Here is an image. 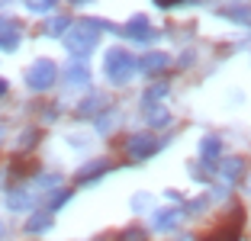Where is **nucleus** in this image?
Segmentation results:
<instances>
[{
  "instance_id": "ddd939ff",
  "label": "nucleus",
  "mask_w": 251,
  "mask_h": 241,
  "mask_svg": "<svg viewBox=\"0 0 251 241\" xmlns=\"http://www.w3.org/2000/svg\"><path fill=\"white\" fill-rule=\"evenodd\" d=\"M68 84H71V87H81V84H87L90 80V71H87V65H71L68 68Z\"/></svg>"
},
{
  "instance_id": "5701e85b",
  "label": "nucleus",
  "mask_w": 251,
  "mask_h": 241,
  "mask_svg": "<svg viewBox=\"0 0 251 241\" xmlns=\"http://www.w3.org/2000/svg\"><path fill=\"white\" fill-rule=\"evenodd\" d=\"M39 187H58V177H52V174L39 177Z\"/></svg>"
},
{
  "instance_id": "6ab92c4d",
  "label": "nucleus",
  "mask_w": 251,
  "mask_h": 241,
  "mask_svg": "<svg viewBox=\"0 0 251 241\" xmlns=\"http://www.w3.org/2000/svg\"><path fill=\"white\" fill-rule=\"evenodd\" d=\"M71 199V190H58V193H52V199H49V209L45 212H55V209H61V206Z\"/></svg>"
},
{
  "instance_id": "412c9836",
  "label": "nucleus",
  "mask_w": 251,
  "mask_h": 241,
  "mask_svg": "<svg viewBox=\"0 0 251 241\" xmlns=\"http://www.w3.org/2000/svg\"><path fill=\"white\" fill-rule=\"evenodd\" d=\"M100 110V96H90V103H84V106H77V113L81 116H90V113Z\"/></svg>"
},
{
  "instance_id": "6e6552de",
  "label": "nucleus",
  "mask_w": 251,
  "mask_h": 241,
  "mask_svg": "<svg viewBox=\"0 0 251 241\" xmlns=\"http://www.w3.org/2000/svg\"><path fill=\"white\" fill-rule=\"evenodd\" d=\"M126 36H132V39H142V42H148V39H155V29L148 26L145 16H135L129 26H126Z\"/></svg>"
},
{
  "instance_id": "39448f33",
  "label": "nucleus",
  "mask_w": 251,
  "mask_h": 241,
  "mask_svg": "<svg viewBox=\"0 0 251 241\" xmlns=\"http://www.w3.org/2000/svg\"><path fill=\"white\" fill-rule=\"evenodd\" d=\"M219 177L226 183H235V180H242L245 177V158H219Z\"/></svg>"
},
{
  "instance_id": "0eeeda50",
  "label": "nucleus",
  "mask_w": 251,
  "mask_h": 241,
  "mask_svg": "<svg viewBox=\"0 0 251 241\" xmlns=\"http://www.w3.org/2000/svg\"><path fill=\"white\" fill-rule=\"evenodd\" d=\"M106 170H113V164H110L106 158H100V161H90L87 168H81V170H77V180H81V183H87V180H97V177H100V174H106Z\"/></svg>"
},
{
  "instance_id": "f3484780",
  "label": "nucleus",
  "mask_w": 251,
  "mask_h": 241,
  "mask_svg": "<svg viewBox=\"0 0 251 241\" xmlns=\"http://www.w3.org/2000/svg\"><path fill=\"white\" fill-rule=\"evenodd\" d=\"M116 241H148V235H145V228H123V232L116 235Z\"/></svg>"
},
{
  "instance_id": "9d476101",
  "label": "nucleus",
  "mask_w": 251,
  "mask_h": 241,
  "mask_svg": "<svg viewBox=\"0 0 251 241\" xmlns=\"http://www.w3.org/2000/svg\"><path fill=\"white\" fill-rule=\"evenodd\" d=\"M177 219H180V209H161L155 212V228L158 232H174Z\"/></svg>"
},
{
  "instance_id": "9b49d317",
  "label": "nucleus",
  "mask_w": 251,
  "mask_h": 241,
  "mask_svg": "<svg viewBox=\"0 0 251 241\" xmlns=\"http://www.w3.org/2000/svg\"><path fill=\"white\" fill-rule=\"evenodd\" d=\"M219 151H222L219 135H206V139L200 142V158L203 161H219Z\"/></svg>"
},
{
  "instance_id": "20e7f679",
  "label": "nucleus",
  "mask_w": 251,
  "mask_h": 241,
  "mask_svg": "<svg viewBox=\"0 0 251 241\" xmlns=\"http://www.w3.org/2000/svg\"><path fill=\"white\" fill-rule=\"evenodd\" d=\"M126 148H129V158H135V161H145V158H151V154L158 151V139H151V135H132V139L126 142Z\"/></svg>"
},
{
  "instance_id": "dca6fc26",
  "label": "nucleus",
  "mask_w": 251,
  "mask_h": 241,
  "mask_svg": "<svg viewBox=\"0 0 251 241\" xmlns=\"http://www.w3.org/2000/svg\"><path fill=\"white\" fill-rule=\"evenodd\" d=\"M68 29H71V20H49V26H45V36H68Z\"/></svg>"
},
{
  "instance_id": "7ed1b4c3",
  "label": "nucleus",
  "mask_w": 251,
  "mask_h": 241,
  "mask_svg": "<svg viewBox=\"0 0 251 241\" xmlns=\"http://www.w3.org/2000/svg\"><path fill=\"white\" fill-rule=\"evenodd\" d=\"M58 80V65L55 61H49V58H39V61H32L29 65V71H26V87L29 90H49Z\"/></svg>"
},
{
  "instance_id": "aec40b11",
  "label": "nucleus",
  "mask_w": 251,
  "mask_h": 241,
  "mask_svg": "<svg viewBox=\"0 0 251 241\" xmlns=\"http://www.w3.org/2000/svg\"><path fill=\"white\" fill-rule=\"evenodd\" d=\"M145 113H148V122H151V125H164V122H171V116H168L164 110H145Z\"/></svg>"
},
{
  "instance_id": "4468645a",
  "label": "nucleus",
  "mask_w": 251,
  "mask_h": 241,
  "mask_svg": "<svg viewBox=\"0 0 251 241\" xmlns=\"http://www.w3.org/2000/svg\"><path fill=\"white\" fill-rule=\"evenodd\" d=\"M161 96H168V84H155V87L145 94V110H155L158 103H161Z\"/></svg>"
},
{
  "instance_id": "b1692460",
  "label": "nucleus",
  "mask_w": 251,
  "mask_h": 241,
  "mask_svg": "<svg viewBox=\"0 0 251 241\" xmlns=\"http://www.w3.org/2000/svg\"><path fill=\"white\" fill-rule=\"evenodd\" d=\"M7 94V80H0V96Z\"/></svg>"
},
{
  "instance_id": "a878e982",
  "label": "nucleus",
  "mask_w": 251,
  "mask_h": 241,
  "mask_svg": "<svg viewBox=\"0 0 251 241\" xmlns=\"http://www.w3.org/2000/svg\"><path fill=\"white\" fill-rule=\"evenodd\" d=\"M0 232H3V228H0Z\"/></svg>"
},
{
  "instance_id": "a211bd4d",
  "label": "nucleus",
  "mask_w": 251,
  "mask_h": 241,
  "mask_svg": "<svg viewBox=\"0 0 251 241\" xmlns=\"http://www.w3.org/2000/svg\"><path fill=\"white\" fill-rule=\"evenodd\" d=\"M7 206H10V209H26V206H29V196H26L23 190H13L7 196Z\"/></svg>"
},
{
  "instance_id": "4be33fe9",
  "label": "nucleus",
  "mask_w": 251,
  "mask_h": 241,
  "mask_svg": "<svg viewBox=\"0 0 251 241\" xmlns=\"http://www.w3.org/2000/svg\"><path fill=\"white\" fill-rule=\"evenodd\" d=\"M29 7V13H49V10H55L52 0H45V3H26Z\"/></svg>"
},
{
  "instance_id": "423d86ee",
  "label": "nucleus",
  "mask_w": 251,
  "mask_h": 241,
  "mask_svg": "<svg viewBox=\"0 0 251 241\" xmlns=\"http://www.w3.org/2000/svg\"><path fill=\"white\" fill-rule=\"evenodd\" d=\"M168 68V55L164 51H148V55H142L139 58V71L142 74H158Z\"/></svg>"
},
{
  "instance_id": "f03ea898",
  "label": "nucleus",
  "mask_w": 251,
  "mask_h": 241,
  "mask_svg": "<svg viewBox=\"0 0 251 241\" xmlns=\"http://www.w3.org/2000/svg\"><path fill=\"white\" fill-rule=\"evenodd\" d=\"M103 71H106V77H110V84L123 87V84H129L132 74L139 71V61H135L126 48H110L106 58H103Z\"/></svg>"
},
{
  "instance_id": "2eb2a0df",
  "label": "nucleus",
  "mask_w": 251,
  "mask_h": 241,
  "mask_svg": "<svg viewBox=\"0 0 251 241\" xmlns=\"http://www.w3.org/2000/svg\"><path fill=\"white\" fill-rule=\"evenodd\" d=\"M16 45H20V36H16V29H0V51H13Z\"/></svg>"
},
{
  "instance_id": "1a4fd4ad",
  "label": "nucleus",
  "mask_w": 251,
  "mask_h": 241,
  "mask_svg": "<svg viewBox=\"0 0 251 241\" xmlns=\"http://www.w3.org/2000/svg\"><path fill=\"white\" fill-rule=\"evenodd\" d=\"M222 16H229V20L235 23H245V26H251V3H229V7L219 10Z\"/></svg>"
},
{
  "instance_id": "393cba45",
  "label": "nucleus",
  "mask_w": 251,
  "mask_h": 241,
  "mask_svg": "<svg viewBox=\"0 0 251 241\" xmlns=\"http://www.w3.org/2000/svg\"><path fill=\"white\" fill-rule=\"evenodd\" d=\"M206 241H222V238H219V235H213V238H206Z\"/></svg>"
},
{
  "instance_id": "f8f14e48",
  "label": "nucleus",
  "mask_w": 251,
  "mask_h": 241,
  "mask_svg": "<svg viewBox=\"0 0 251 241\" xmlns=\"http://www.w3.org/2000/svg\"><path fill=\"white\" fill-rule=\"evenodd\" d=\"M52 228V212H36V216H29V222H26V232L29 235H42Z\"/></svg>"
},
{
  "instance_id": "f257e3e1",
  "label": "nucleus",
  "mask_w": 251,
  "mask_h": 241,
  "mask_svg": "<svg viewBox=\"0 0 251 241\" xmlns=\"http://www.w3.org/2000/svg\"><path fill=\"white\" fill-rule=\"evenodd\" d=\"M103 29H106L103 20H77V23H71V29H68V36H65V48L71 51V55H87V51L97 48Z\"/></svg>"
}]
</instances>
